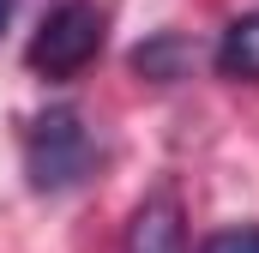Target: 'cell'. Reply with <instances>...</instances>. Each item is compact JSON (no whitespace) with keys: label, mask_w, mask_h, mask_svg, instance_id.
Returning <instances> with one entry per match:
<instances>
[{"label":"cell","mask_w":259,"mask_h":253,"mask_svg":"<svg viewBox=\"0 0 259 253\" xmlns=\"http://www.w3.org/2000/svg\"><path fill=\"white\" fill-rule=\"evenodd\" d=\"M18 145H24V181H30L36 193H72V187H84V181L97 175V157H103L91 121H84L78 109H66V103L30 115Z\"/></svg>","instance_id":"6da1fadb"},{"label":"cell","mask_w":259,"mask_h":253,"mask_svg":"<svg viewBox=\"0 0 259 253\" xmlns=\"http://www.w3.org/2000/svg\"><path fill=\"white\" fill-rule=\"evenodd\" d=\"M103 36H109V12L97 0H61L42 12L36 36L24 43V66L36 78H72L103 55Z\"/></svg>","instance_id":"7a4b0ae2"},{"label":"cell","mask_w":259,"mask_h":253,"mask_svg":"<svg viewBox=\"0 0 259 253\" xmlns=\"http://www.w3.org/2000/svg\"><path fill=\"white\" fill-rule=\"evenodd\" d=\"M127 253H181V205L169 187L139 199V211L127 223Z\"/></svg>","instance_id":"3957f363"},{"label":"cell","mask_w":259,"mask_h":253,"mask_svg":"<svg viewBox=\"0 0 259 253\" xmlns=\"http://www.w3.org/2000/svg\"><path fill=\"white\" fill-rule=\"evenodd\" d=\"M193 66H199V43L181 36V30H157V36H145V43L133 49V72L151 78V85H175V78H187Z\"/></svg>","instance_id":"277c9868"},{"label":"cell","mask_w":259,"mask_h":253,"mask_svg":"<svg viewBox=\"0 0 259 253\" xmlns=\"http://www.w3.org/2000/svg\"><path fill=\"white\" fill-rule=\"evenodd\" d=\"M211 61H217L223 78H247V85H259V6L223 24V36H217Z\"/></svg>","instance_id":"5b68a950"},{"label":"cell","mask_w":259,"mask_h":253,"mask_svg":"<svg viewBox=\"0 0 259 253\" xmlns=\"http://www.w3.org/2000/svg\"><path fill=\"white\" fill-rule=\"evenodd\" d=\"M199 253H259V223H241V229H217L205 235Z\"/></svg>","instance_id":"8992f818"},{"label":"cell","mask_w":259,"mask_h":253,"mask_svg":"<svg viewBox=\"0 0 259 253\" xmlns=\"http://www.w3.org/2000/svg\"><path fill=\"white\" fill-rule=\"evenodd\" d=\"M12 6H18V0H0V30L12 24Z\"/></svg>","instance_id":"52a82bcc"}]
</instances>
